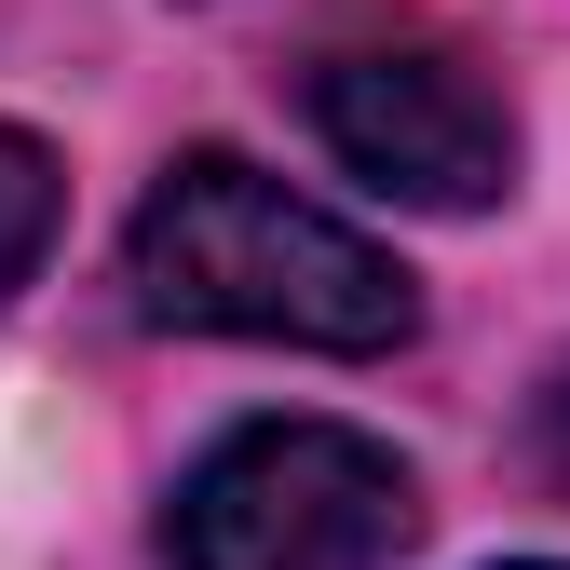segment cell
<instances>
[{"label": "cell", "instance_id": "obj_6", "mask_svg": "<svg viewBox=\"0 0 570 570\" xmlns=\"http://www.w3.org/2000/svg\"><path fill=\"white\" fill-rule=\"evenodd\" d=\"M517 570H557V557H517Z\"/></svg>", "mask_w": 570, "mask_h": 570}, {"label": "cell", "instance_id": "obj_4", "mask_svg": "<svg viewBox=\"0 0 570 570\" xmlns=\"http://www.w3.org/2000/svg\"><path fill=\"white\" fill-rule=\"evenodd\" d=\"M55 150H41V136L28 122H0V299H14V285L41 272V245H55Z\"/></svg>", "mask_w": 570, "mask_h": 570}, {"label": "cell", "instance_id": "obj_3", "mask_svg": "<svg viewBox=\"0 0 570 570\" xmlns=\"http://www.w3.org/2000/svg\"><path fill=\"white\" fill-rule=\"evenodd\" d=\"M313 122L326 150L394 190V204H435V218H475V204L517 190V109L489 96V68L435 28H340L313 55Z\"/></svg>", "mask_w": 570, "mask_h": 570}, {"label": "cell", "instance_id": "obj_2", "mask_svg": "<svg viewBox=\"0 0 570 570\" xmlns=\"http://www.w3.org/2000/svg\"><path fill=\"white\" fill-rule=\"evenodd\" d=\"M421 530V475L353 421H245L218 435L177 503L164 570H394Z\"/></svg>", "mask_w": 570, "mask_h": 570}, {"label": "cell", "instance_id": "obj_1", "mask_svg": "<svg viewBox=\"0 0 570 570\" xmlns=\"http://www.w3.org/2000/svg\"><path fill=\"white\" fill-rule=\"evenodd\" d=\"M122 285L150 326L190 340H285V353H394L421 285L326 204L258 177L245 150H177L122 232Z\"/></svg>", "mask_w": 570, "mask_h": 570}, {"label": "cell", "instance_id": "obj_5", "mask_svg": "<svg viewBox=\"0 0 570 570\" xmlns=\"http://www.w3.org/2000/svg\"><path fill=\"white\" fill-rule=\"evenodd\" d=\"M530 449H543V475L570 489V353L543 367V394H530Z\"/></svg>", "mask_w": 570, "mask_h": 570}]
</instances>
